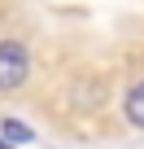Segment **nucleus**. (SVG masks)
Listing matches in <instances>:
<instances>
[{"mask_svg":"<svg viewBox=\"0 0 144 149\" xmlns=\"http://www.w3.org/2000/svg\"><path fill=\"white\" fill-rule=\"evenodd\" d=\"M31 74V57H26V44L18 40H0V92H18Z\"/></svg>","mask_w":144,"mask_h":149,"instance_id":"f257e3e1","label":"nucleus"},{"mask_svg":"<svg viewBox=\"0 0 144 149\" xmlns=\"http://www.w3.org/2000/svg\"><path fill=\"white\" fill-rule=\"evenodd\" d=\"M122 114H127V123H131V127H140V132H144V79H140V84L127 92V101H122Z\"/></svg>","mask_w":144,"mask_h":149,"instance_id":"f03ea898","label":"nucleus"},{"mask_svg":"<svg viewBox=\"0 0 144 149\" xmlns=\"http://www.w3.org/2000/svg\"><path fill=\"white\" fill-rule=\"evenodd\" d=\"M0 132H5L9 145H31V140H35V132H31L26 123H18V118H5V127H0Z\"/></svg>","mask_w":144,"mask_h":149,"instance_id":"7ed1b4c3","label":"nucleus"},{"mask_svg":"<svg viewBox=\"0 0 144 149\" xmlns=\"http://www.w3.org/2000/svg\"><path fill=\"white\" fill-rule=\"evenodd\" d=\"M0 149H13V145H9V140H0Z\"/></svg>","mask_w":144,"mask_h":149,"instance_id":"20e7f679","label":"nucleus"}]
</instances>
